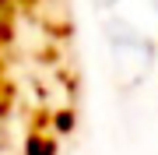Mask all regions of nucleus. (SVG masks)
Listing matches in <instances>:
<instances>
[{"label": "nucleus", "mask_w": 158, "mask_h": 155, "mask_svg": "<svg viewBox=\"0 0 158 155\" xmlns=\"http://www.w3.org/2000/svg\"><path fill=\"white\" fill-rule=\"evenodd\" d=\"M21 155H56V141H53L49 134H42V131H32L28 138H25Z\"/></svg>", "instance_id": "nucleus-1"}, {"label": "nucleus", "mask_w": 158, "mask_h": 155, "mask_svg": "<svg viewBox=\"0 0 158 155\" xmlns=\"http://www.w3.org/2000/svg\"><path fill=\"white\" fill-rule=\"evenodd\" d=\"M53 123H56L60 134H67V131H74V113H70V109H63V113H56V120H53Z\"/></svg>", "instance_id": "nucleus-2"}]
</instances>
